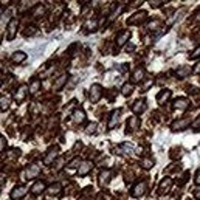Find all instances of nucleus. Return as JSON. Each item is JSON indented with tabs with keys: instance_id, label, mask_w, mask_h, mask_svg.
<instances>
[{
	"instance_id": "f257e3e1",
	"label": "nucleus",
	"mask_w": 200,
	"mask_h": 200,
	"mask_svg": "<svg viewBox=\"0 0 200 200\" xmlns=\"http://www.w3.org/2000/svg\"><path fill=\"white\" fill-rule=\"evenodd\" d=\"M101 95H102L101 85H99V84H93V85L90 87V92H88V98H90V101H92V102H96V101H99Z\"/></svg>"
},
{
	"instance_id": "f03ea898",
	"label": "nucleus",
	"mask_w": 200,
	"mask_h": 200,
	"mask_svg": "<svg viewBox=\"0 0 200 200\" xmlns=\"http://www.w3.org/2000/svg\"><path fill=\"white\" fill-rule=\"evenodd\" d=\"M144 191H146V182H140V183H137V185L133 186L132 196H133V197H141V196L144 194Z\"/></svg>"
},
{
	"instance_id": "7ed1b4c3",
	"label": "nucleus",
	"mask_w": 200,
	"mask_h": 200,
	"mask_svg": "<svg viewBox=\"0 0 200 200\" xmlns=\"http://www.w3.org/2000/svg\"><path fill=\"white\" fill-rule=\"evenodd\" d=\"M25 194H27V188H25V186H17V188L12 189L11 199H20V197H23Z\"/></svg>"
},
{
	"instance_id": "20e7f679",
	"label": "nucleus",
	"mask_w": 200,
	"mask_h": 200,
	"mask_svg": "<svg viewBox=\"0 0 200 200\" xmlns=\"http://www.w3.org/2000/svg\"><path fill=\"white\" fill-rule=\"evenodd\" d=\"M40 172V168L38 164H31L28 169H27V178H34V177H38Z\"/></svg>"
},
{
	"instance_id": "39448f33",
	"label": "nucleus",
	"mask_w": 200,
	"mask_h": 200,
	"mask_svg": "<svg viewBox=\"0 0 200 200\" xmlns=\"http://www.w3.org/2000/svg\"><path fill=\"white\" fill-rule=\"evenodd\" d=\"M56 157H58V148H53V149H50V151H48V154L45 155L43 163H45V164H50V163L54 160Z\"/></svg>"
},
{
	"instance_id": "423d86ee",
	"label": "nucleus",
	"mask_w": 200,
	"mask_h": 200,
	"mask_svg": "<svg viewBox=\"0 0 200 200\" xmlns=\"http://www.w3.org/2000/svg\"><path fill=\"white\" fill-rule=\"evenodd\" d=\"M90 169H92V163H90V161H82L79 164L78 174H79V175H85L87 172H90Z\"/></svg>"
},
{
	"instance_id": "0eeeda50",
	"label": "nucleus",
	"mask_w": 200,
	"mask_h": 200,
	"mask_svg": "<svg viewBox=\"0 0 200 200\" xmlns=\"http://www.w3.org/2000/svg\"><path fill=\"white\" fill-rule=\"evenodd\" d=\"M144 17H146V12H144V11H141V12H137V14H133V17H130L127 22H129L130 25H133V23H138V22L144 20Z\"/></svg>"
},
{
	"instance_id": "6e6552de",
	"label": "nucleus",
	"mask_w": 200,
	"mask_h": 200,
	"mask_svg": "<svg viewBox=\"0 0 200 200\" xmlns=\"http://www.w3.org/2000/svg\"><path fill=\"white\" fill-rule=\"evenodd\" d=\"M189 124V120H186V118H183V120H178V121H175L174 124H172V129L174 130H183L186 126Z\"/></svg>"
},
{
	"instance_id": "1a4fd4ad",
	"label": "nucleus",
	"mask_w": 200,
	"mask_h": 200,
	"mask_svg": "<svg viewBox=\"0 0 200 200\" xmlns=\"http://www.w3.org/2000/svg\"><path fill=\"white\" fill-rule=\"evenodd\" d=\"M16 31H17V20H11V23L8 27V39H12L16 36Z\"/></svg>"
},
{
	"instance_id": "9d476101",
	"label": "nucleus",
	"mask_w": 200,
	"mask_h": 200,
	"mask_svg": "<svg viewBox=\"0 0 200 200\" xmlns=\"http://www.w3.org/2000/svg\"><path fill=\"white\" fill-rule=\"evenodd\" d=\"M43 189H45V183L43 182H36L31 186V192L33 194H40V192H43Z\"/></svg>"
},
{
	"instance_id": "9b49d317",
	"label": "nucleus",
	"mask_w": 200,
	"mask_h": 200,
	"mask_svg": "<svg viewBox=\"0 0 200 200\" xmlns=\"http://www.w3.org/2000/svg\"><path fill=\"white\" fill-rule=\"evenodd\" d=\"M188 106H189V102H188L186 99H183V98H178V99L174 102V107L178 109V110H185Z\"/></svg>"
},
{
	"instance_id": "f8f14e48",
	"label": "nucleus",
	"mask_w": 200,
	"mask_h": 200,
	"mask_svg": "<svg viewBox=\"0 0 200 200\" xmlns=\"http://www.w3.org/2000/svg\"><path fill=\"white\" fill-rule=\"evenodd\" d=\"M25 58H27V54H25L23 51H16V53L12 54V61H14L16 64L23 62V61H25Z\"/></svg>"
},
{
	"instance_id": "ddd939ff",
	"label": "nucleus",
	"mask_w": 200,
	"mask_h": 200,
	"mask_svg": "<svg viewBox=\"0 0 200 200\" xmlns=\"http://www.w3.org/2000/svg\"><path fill=\"white\" fill-rule=\"evenodd\" d=\"M25 95H27V87H25V85H22V87L14 93V98H16L17 101H22V99L25 98Z\"/></svg>"
},
{
	"instance_id": "4468645a",
	"label": "nucleus",
	"mask_w": 200,
	"mask_h": 200,
	"mask_svg": "<svg viewBox=\"0 0 200 200\" xmlns=\"http://www.w3.org/2000/svg\"><path fill=\"white\" fill-rule=\"evenodd\" d=\"M129 36H130V33H129V31H122L120 36H118V39H117V45L121 47L122 43H126V40L129 39Z\"/></svg>"
},
{
	"instance_id": "2eb2a0df",
	"label": "nucleus",
	"mask_w": 200,
	"mask_h": 200,
	"mask_svg": "<svg viewBox=\"0 0 200 200\" xmlns=\"http://www.w3.org/2000/svg\"><path fill=\"white\" fill-rule=\"evenodd\" d=\"M132 109H133L135 113H140V112H143L146 109V104H144V101H135V104H133Z\"/></svg>"
},
{
	"instance_id": "dca6fc26",
	"label": "nucleus",
	"mask_w": 200,
	"mask_h": 200,
	"mask_svg": "<svg viewBox=\"0 0 200 200\" xmlns=\"http://www.w3.org/2000/svg\"><path fill=\"white\" fill-rule=\"evenodd\" d=\"M110 174H112V172L107 171V169L101 172V175H99V182H101V185H106V183L110 180Z\"/></svg>"
},
{
	"instance_id": "f3484780",
	"label": "nucleus",
	"mask_w": 200,
	"mask_h": 200,
	"mask_svg": "<svg viewBox=\"0 0 200 200\" xmlns=\"http://www.w3.org/2000/svg\"><path fill=\"white\" fill-rule=\"evenodd\" d=\"M143 75H144V72H143L141 68H135V72H133V75H132V81H133V82H140V81L143 79Z\"/></svg>"
},
{
	"instance_id": "a211bd4d",
	"label": "nucleus",
	"mask_w": 200,
	"mask_h": 200,
	"mask_svg": "<svg viewBox=\"0 0 200 200\" xmlns=\"http://www.w3.org/2000/svg\"><path fill=\"white\" fill-rule=\"evenodd\" d=\"M84 118H85V115H84L82 110H75V112H73V121H75V122L79 124V122L84 121Z\"/></svg>"
},
{
	"instance_id": "6ab92c4d",
	"label": "nucleus",
	"mask_w": 200,
	"mask_h": 200,
	"mask_svg": "<svg viewBox=\"0 0 200 200\" xmlns=\"http://www.w3.org/2000/svg\"><path fill=\"white\" fill-rule=\"evenodd\" d=\"M118 121H120V110H117V112L112 113V118H110V122H109V127H115V126L118 124Z\"/></svg>"
},
{
	"instance_id": "aec40b11",
	"label": "nucleus",
	"mask_w": 200,
	"mask_h": 200,
	"mask_svg": "<svg viewBox=\"0 0 200 200\" xmlns=\"http://www.w3.org/2000/svg\"><path fill=\"white\" fill-rule=\"evenodd\" d=\"M65 82H67V75L59 76V79L56 81V82H54V85H53V87H54V90H59V88H61V87H62Z\"/></svg>"
},
{
	"instance_id": "412c9836",
	"label": "nucleus",
	"mask_w": 200,
	"mask_h": 200,
	"mask_svg": "<svg viewBox=\"0 0 200 200\" xmlns=\"http://www.w3.org/2000/svg\"><path fill=\"white\" fill-rule=\"evenodd\" d=\"M169 96H171V92H169V90H164V92H161L160 95L157 96V101H158L160 104H163V102H164V101H166Z\"/></svg>"
},
{
	"instance_id": "4be33fe9",
	"label": "nucleus",
	"mask_w": 200,
	"mask_h": 200,
	"mask_svg": "<svg viewBox=\"0 0 200 200\" xmlns=\"http://www.w3.org/2000/svg\"><path fill=\"white\" fill-rule=\"evenodd\" d=\"M169 186H171V178L163 180V182H161V185H160L161 192H168V191H169Z\"/></svg>"
},
{
	"instance_id": "5701e85b",
	"label": "nucleus",
	"mask_w": 200,
	"mask_h": 200,
	"mask_svg": "<svg viewBox=\"0 0 200 200\" xmlns=\"http://www.w3.org/2000/svg\"><path fill=\"white\" fill-rule=\"evenodd\" d=\"M39 87H40V81H33L31 85H30V92L31 93H36L39 90Z\"/></svg>"
},
{
	"instance_id": "b1692460",
	"label": "nucleus",
	"mask_w": 200,
	"mask_h": 200,
	"mask_svg": "<svg viewBox=\"0 0 200 200\" xmlns=\"http://www.w3.org/2000/svg\"><path fill=\"white\" fill-rule=\"evenodd\" d=\"M188 73H189V67H182V68L177 70V75H178L180 78H185Z\"/></svg>"
},
{
	"instance_id": "393cba45",
	"label": "nucleus",
	"mask_w": 200,
	"mask_h": 200,
	"mask_svg": "<svg viewBox=\"0 0 200 200\" xmlns=\"http://www.w3.org/2000/svg\"><path fill=\"white\" fill-rule=\"evenodd\" d=\"M9 107V99L8 98H2L0 99V110H6Z\"/></svg>"
},
{
	"instance_id": "a878e982",
	"label": "nucleus",
	"mask_w": 200,
	"mask_h": 200,
	"mask_svg": "<svg viewBox=\"0 0 200 200\" xmlns=\"http://www.w3.org/2000/svg\"><path fill=\"white\" fill-rule=\"evenodd\" d=\"M121 92H122V95L129 96V95L132 93V85H130V84H124V85H122V90H121Z\"/></svg>"
},
{
	"instance_id": "bb28decb",
	"label": "nucleus",
	"mask_w": 200,
	"mask_h": 200,
	"mask_svg": "<svg viewBox=\"0 0 200 200\" xmlns=\"http://www.w3.org/2000/svg\"><path fill=\"white\" fill-rule=\"evenodd\" d=\"M137 126H138V118H137V117H132V118L129 120V127H130V130L137 129Z\"/></svg>"
},
{
	"instance_id": "cd10ccee",
	"label": "nucleus",
	"mask_w": 200,
	"mask_h": 200,
	"mask_svg": "<svg viewBox=\"0 0 200 200\" xmlns=\"http://www.w3.org/2000/svg\"><path fill=\"white\" fill-rule=\"evenodd\" d=\"M9 19H11V9H8V11H6V12H5V14L0 17V22L3 23V22H8Z\"/></svg>"
},
{
	"instance_id": "c85d7f7f",
	"label": "nucleus",
	"mask_w": 200,
	"mask_h": 200,
	"mask_svg": "<svg viewBox=\"0 0 200 200\" xmlns=\"http://www.w3.org/2000/svg\"><path fill=\"white\" fill-rule=\"evenodd\" d=\"M59 191H61V185H59V183H54V185L50 188V192H51V194H58Z\"/></svg>"
},
{
	"instance_id": "c756f323",
	"label": "nucleus",
	"mask_w": 200,
	"mask_h": 200,
	"mask_svg": "<svg viewBox=\"0 0 200 200\" xmlns=\"http://www.w3.org/2000/svg\"><path fill=\"white\" fill-rule=\"evenodd\" d=\"M85 28H87V30H90V31H93V30L96 28V20H90V22H87Z\"/></svg>"
},
{
	"instance_id": "7c9ffc66",
	"label": "nucleus",
	"mask_w": 200,
	"mask_h": 200,
	"mask_svg": "<svg viewBox=\"0 0 200 200\" xmlns=\"http://www.w3.org/2000/svg\"><path fill=\"white\" fill-rule=\"evenodd\" d=\"M43 11H45V8H43V6H38V8L34 9V12H33V14L38 17V16H42V14H43Z\"/></svg>"
},
{
	"instance_id": "2f4dec72",
	"label": "nucleus",
	"mask_w": 200,
	"mask_h": 200,
	"mask_svg": "<svg viewBox=\"0 0 200 200\" xmlns=\"http://www.w3.org/2000/svg\"><path fill=\"white\" fill-rule=\"evenodd\" d=\"M152 160H149V158H144L143 160V168H146V169H149V168H152Z\"/></svg>"
},
{
	"instance_id": "473e14b6",
	"label": "nucleus",
	"mask_w": 200,
	"mask_h": 200,
	"mask_svg": "<svg viewBox=\"0 0 200 200\" xmlns=\"http://www.w3.org/2000/svg\"><path fill=\"white\" fill-rule=\"evenodd\" d=\"M62 166H64V158H59V160L56 161V164H54V169H56V171H59Z\"/></svg>"
},
{
	"instance_id": "72a5a7b5",
	"label": "nucleus",
	"mask_w": 200,
	"mask_h": 200,
	"mask_svg": "<svg viewBox=\"0 0 200 200\" xmlns=\"http://www.w3.org/2000/svg\"><path fill=\"white\" fill-rule=\"evenodd\" d=\"M95 130H96V124H95V122L88 124V127H87V133H93Z\"/></svg>"
},
{
	"instance_id": "f704fd0d",
	"label": "nucleus",
	"mask_w": 200,
	"mask_h": 200,
	"mask_svg": "<svg viewBox=\"0 0 200 200\" xmlns=\"http://www.w3.org/2000/svg\"><path fill=\"white\" fill-rule=\"evenodd\" d=\"M200 56V47H197L194 51H192V54H191V59H196V58H199Z\"/></svg>"
},
{
	"instance_id": "c9c22d12",
	"label": "nucleus",
	"mask_w": 200,
	"mask_h": 200,
	"mask_svg": "<svg viewBox=\"0 0 200 200\" xmlns=\"http://www.w3.org/2000/svg\"><path fill=\"white\" fill-rule=\"evenodd\" d=\"M192 127H194L196 130H199V129H200V117H199V118H197V120H196V121H194V124H192Z\"/></svg>"
},
{
	"instance_id": "e433bc0d",
	"label": "nucleus",
	"mask_w": 200,
	"mask_h": 200,
	"mask_svg": "<svg viewBox=\"0 0 200 200\" xmlns=\"http://www.w3.org/2000/svg\"><path fill=\"white\" fill-rule=\"evenodd\" d=\"M81 163H79V160H73L72 163H70V168H76V166H79Z\"/></svg>"
},
{
	"instance_id": "4c0bfd02",
	"label": "nucleus",
	"mask_w": 200,
	"mask_h": 200,
	"mask_svg": "<svg viewBox=\"0 0 200 200\" xmlns=\"http://www.w3.org/2000/svg\"><path fill=\"white\" fill-rule=\"evenodd\" d=\"M194 180H196V183H197V185H200V169L197 171V174H196V178H194Z\"/></svg>"
},
{
	"instance_id": "58836bf2",
	"label": "nucleus",
	"mask_w": 200,
	"mask_h": 200,
	"mask_svg": "<svg viewBox=\"0 0 200 200\" xmlns=\"http://www.w3.org/2000/svg\"><path fill=\"white\" fill-rule=\"evenodd\" d=\"M160 3H163V2H151L149 5H151V6H154V8H157V6H160Z\"/></svg>"
},
{
	"instance_id": "ea45409f",
	"label": "nucleus",
	"mask_w": 200,
	"mask_h": 200,
	"mask_svg": "<svg viewBox=\"0 0 200 200\" xmlns=\"http://www.w3.org/2000/svg\"><path fill=\"white\" fill-rule=\"evenodd\" d=\"M3 146H5V138H3V137H0V151L3 149Z\"/></svg>"
},
{
	"instance_id": "a19ab883",
	"label": "nucleus",
	"mask_w": 200,
	"mask_h": 200,
	"mask_svg": "<svg viewBox=\"0 0 200 200\" xmlns=\"http://www.w3.org/2000/svg\"><path fill=\"white\" fill-rule=\"evenodd\" d=\"M194 72H196V73H199V72H200V64H197V67L194 68Z\"/></svg>"
},
{
	"instance_id": "79ce46f5",
	"label": "nucleus",
	"mask_w": 200,
	"mask_h": 200,
	"mask_svg": "<svg viewBox=\"0 0 200 200\" xmlns=\"http://www.w3.org/2000/svg\"><path fill=\"white\" fill-rule=\"evenodd\" d=\"M196 197H199L200 199V188H197V191H196Z\"/></svg>"
},
{
	"instance_id": "37998d69",
	"label": "nucleus",
	"mask_w": 200,
	"mask_h": 200,
	"mask_svg": "<svg viewBox=\"0 0 200 200\" xmlns=\"http://www.w3.org/2000/svg\"><path fill=\"white\" fill-rule=\"evenodd\" d=\"M3 182H5V178H3V177H2V175H0V186H2V185H3Z\"/></svg>"
}]
</instances>
